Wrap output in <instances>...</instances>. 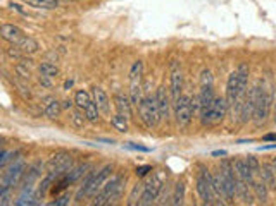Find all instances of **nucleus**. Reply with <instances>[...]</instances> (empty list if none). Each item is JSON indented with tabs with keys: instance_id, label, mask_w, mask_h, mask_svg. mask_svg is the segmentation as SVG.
Wrapping results in <instances>:
<instances>
[{
	"instance_id": "nucleus-33",
	"label": "nucleus",
	"mask_w": 276,
	"mask_h": 206,
	"mask_svg": "<svg viewBox=\"0 0 276 206\" xmlns=\"http://www.w3.org/2000/svg\"><path fill=\"white\" fill-rule=\"evenodd\" d=\"M183 198H185V184L178 182L174 186V194H173V205H182Z\"/></svg>"
},
{
	"instance_id": "nucleus-38",
	"label": "nucleus",
	"mask_w": 276,
	"mask_h": 206,
	"mask_svg": "<svg viewBox=\"0 0 276 206\" xmlns=\"http://www.w3.org/2000/svg\"><path fill=\"white\" fill-rule=\"evenodd\" d=\"M71 120H73V124H74L76 127H83V124H85V117L81 115V112H73V117H71Z\"/></svg>"
},
{
	"instance_id": "nucleus-30",
	"label": "nucleus",
	"mask_w": 276,
	"mask_h": 206,
	"mask_svg": "<svg viewBox=\"0 0 276 206\" xmlns=\"http://www.w3.org/2000/svg\"><path fill=\"white\" fill-rule=\"evenodd\" d=\"M38 69H40V74H45L49 78H57L59 76V67L55 64H50V62H42Z\"/></svg>"
},
{
	"instance_id": "nucleus-21",
	"label": "nucleus",
	"mask_w": 276,
	"mask_h": 206,
	"mask_svg": "<svg viewBox=\"0 0 276 206\" xmlns=\"http://www.w3.org/2000/svg\"><path fill=\"white\" fill-rule=\"evenodd\" d=\"M250 188H252L256 199H259L261 203H266V201H268L269 189H268V186H266V184L262 182V180H252V182H250Z\"/></svg>"
},
{
	"instance_id": "nucleus-34",
	"label": "nucleus",
	"mask_w": 276,
	"mask_h": 206,
	"mask_svg": "<svg viewBox=\"0 0 276 206\" xmlns=\"http://www.w3.org/2000/svg\"><path fill=\"white\" fill-rule=\"evenodd\" d=\"M7 55L11 57V59H16V60H21L24 57V53H23V50L19 48L18 45H12V47H9L7 48Z\"/></svg>"
},
{
	"instance_id": "nucleus-37",
	"label": "nucleus",
	"mask_w": 276,
	"mask_h": 206,
	"mask_svg": "<svg viewBox=\"0 0 276 206\" xmlns=\"http://www.w3.org/2000/svg\"><path fill=\"white\" fill-rule=\"evenodd\" d=\"M245 161H247V165H249L250 169H252L254 174H259V172H261V163H259L258 158H256V157H247Z\"/></svg>"
},
{
	"instance_id": "nucleus-16",
	"label": "nucleus",
	"mask_w": 276,
	"mask_h": 206,
	"mask_svg": "<svg viewBox=\"0 0 276 206\" xmlns=\"http://www.w3.org/2000/svg\"><path fill=\"white\" fill-rule=\"evenodd\" d=\"M93 100H95V103H97L98 110H100L102 113H106V115H109L110 113V101H109L107 93L102 90V88H93Z\"/></svg>"
},
{
	"instance_id": "nucleus-47",
	"label": "nucleus",
	"mask_w": 276,
	"mask_h": 206,
	"mask_svg": "<svg viewBox=\"0 0 276 206\" xmlns=\"http://www.w3.org/2000/svg\"><path fill=\"white\" fill-rule=\"evenodd\" d=\"M71 86H73V81H68V82H66V90H69Z\"/></svg>"
},
{
	"instance_id": "nucleus-6",
	"label": "nucleus",
	"mask_w": 276,
	"mask_h": 206,
	"mask_svg": "<svg viewBox=\"0 0 276 206\" xmlns=\"http://www.w3.org/2000/svg\"><path fill=\"white\" fill-rule=\"evenodd\" d=\"M226 109H228V103H226V98H216L212 101L211 109L207 110V113L201 117L202 124L204 126H212V124H218L224 119L226 115Z\"/></svg>"
},
{
	"instance_id": "nucleus-32",
	"label": "nucleus",
	"mask_w": 276,
	"mask_h": 206,
	"mask_svg": "<svg viewBox=\"0 0 276 206\" xmlns=\"http://www.w3.org/2000/svg\"><path fill=\"white\" fill-rule=\"evenodd\" d=\"M142 72H144V62L142 60H136L135 64L131 65V71H129V81H140Z\"/></svg>"
},
{
	"instance_id": "nucleus-8",
	"label": "nucleus",
	"mask_w": 276,
	"mask_h": 206,
	"mask_svg": "<svg viewBox=\"0 0 276 206\" xmlns=\"http://www.w3.org/2000/svg\"><path fill=\"white\" fill-rule=\"evenodd\" d=\"M71 165H73L71 155L57 153V155H54L49 161H47L45 167H47V172L49 174H54V175L61 177V175H64L69 169H71Z\"/></svg>"
},
{
	"instance_id": "nucleus-14",
	"label": "nucleus",
	"mask_w": 276,
	"mask_h": 206,
	"mask_svg": "<svg viewBox=\"0 0 276 206\" xmlns=\"http://www.w3.org/2000/svg\"><path fill=\"white\" fill-rule=\"evenodd\" d=\"M259 175H261L262 182L268 186L269 191H276V174H275V167H273V163L262 165Z\"/></svg>"
},
{
	"instance_id": "nucleus-28",
	"label": "nucleus",
	"mask_w": 276,
	"mask_h": 206,
	"mask_svg": "<svg viewBox=\"0 0 276 206\" xmlns=\"http://www.w3.org/2000/svg\"><path fill=\"white\" fill-rule=\"evenodd\" d=\"M212 188H214L216 194L224 199V184H223V175H221V172L212 174Z\"/></svg>"
},
{
	"instance_id": "nucleus-36",
	"label": "nucleus",
	"mask_w": 276,
	"mask_h": 206,
	"mask_svg": "<svg viewBox=\"0 0 276 206\" xmlns=\"http://www.w3.org/2000/svg\"><path fill=\"white\" fill-rule=\"evenodd\" d=\"M11 189L12 188H2L0 189V205L5 206L11 203Z\"/></svg>"
},
{
	"instance_id": "nucleus-17",
	"label": "nucleus",
	"mask_w": 276,
	"mask_h": 206,
	"mask_svg": "<svg viewBox=\"0 0 276 206\" xmlns=\"http://www.w3.org/2000/svg\"><path fill=\"white\" fill-rule=\"evenodd\" d=\"M114 105H116V109H117V113L125 115L126 119H131V105L133 103L128 96L117 93L116 96H114Z\"/></svg>"
},
{
	"instance_id": "nucleus-48",
	"label": "nucleus",
	"mask_w": 276,
	"mask_h": 206,
	"mask_svg": "<svg viewBox=\"0 0 276 206\" xmlns=\"http://www.w3.org/2000/svg\"><path fill=\"white\" fill-rule=\"evenodd\" d=\"M275 124H276V107H275Z\"/></svg>"
},
{
	"instance_id": "nucleus-18",
	"label": "nucleus",
	"mask_w": 276,
	"mask_h": 206,
	"mask_svg": "<svg viewBox=\"0 0 276 206\" xmlns=\"http://www.w3.org/2000/svg\"><path fill=\"white\" fill-rule=\"evenodd\" d=\"M182 88H183V76L178 69H173V74H171V96L173 101H176L182 96Z\"/></svg>"
},
{
	"instance_id": "nucleus-1",
	"label": "nucleus",
	"mask_w": 276,
	"mask_h": 206,
	"mask_svg": "<svg viewBox=\"0 0 276 206\" xmlns=\"http://www.w3.org/2000/svg\"><path fill=\"white\" fill-rule=\"evenodd\" d=\"M247 81H249V67L245 64L240 65L237 71H233L226 82V103L228 107H233L235 101L240 96H243L247 90Z\"/></svg>"
},
{
	"instance_id": "nucleus-25",
	"label": "nucleus",
	"mask_w": 276,
	"mask_h": 206,
	"mask_svg": "<svg viewBox=\"0 0 276 206\" xmlns=\"http://www.w3.org/2000/svg\"><path fill=\"white\" fill-rule=\"evenodd\" d=\"M23 2L37 9H55L59 5V0H23Z\"/></svg>"
},
{
	"instance_id": "nucleus-46",
	"label": "nucleus",
	"mask_w": 276,
	"mask_h": 206,
	"mask_svg": "<svg viewBox=\"0 0 276 206\" xmlns=\"http://www.w3.org/2000/svg\"><path fill=\"white\" fill-rule=\"evenodd\" d=\"M71 107H73V101L66 100V101H64V105H62V109H71Z\"/></svg>"
},
{
	"instance_id": "nucleus-10",
	"label": "nucleus",
	"mask_w": 276,
	"mask_h": 206,
	"mask_svg": "<svg viewBox=\"0 0 276 206\" xmlns=\"http://www.w3.org/2000/svg\"><path fill=\"white\" fill-rule=\"evenodd\" d=\"M163 191V182L157 175H152L147 180L144 188V194L140 198V205H152L155 199L159 198V192Z\"/></svg>"
},
{
	"instance_id": "nucleus-29",
	"label": "nucleus",
	"mask_w": 276,
	"mask_h": 206,
	"mask_svg": "<svg viewBox=\"0 0 276 206\" xmlns=\"http://www.w3.org/2000/svg\"><path fill=\"white\" fill-rule=\"evenodd\" d=\"M92 101L90 95L87 93L85 90H80V91H76V96H74V103L78 105V109L80 110H85V107L88 105Z\"/></svg>"
},
{
	"instance_id": "nucleus-24",
	"label": "nucleus",
	"mask_w": 276,
	"mask_h": 206,
	"mask_svg": "<svg viewBox=\"0 0 276 206\" xmlns=\"http://www.w3.org/2000/svg\"><path fill=\"white\" fill-rule=\"evenodd\" d=\"M129 100H131L133 105L138 109L142 103V100H144V96H142V82L140 81H133L131 82V91H129Z\"/></svg>"
},
{
	"instance_id": "nucleus-9",
	"label": "nucleus",
	"mask_w": 276,
	"mask_h": 206,
	"mask_svg": "<svg viewBox=\"0 0 276 206\" xmlns=\"http://www.w3.org/2000/svg\"><path fill=\"white\" fill-rule=\"evenodd\" d=\"M24 169H26V165H24L23 160H18L2 174V188H14L16 184L19 182V179L24 175Z\"/></svg>"
},
{
	"instance_id": "nucleus-23",
	"label": "nucleus",
	"mask_w": 276,
	"mask_h": 206,
	"mask_svg": "<svg viewBox=\"0 0 276 206\" xmlns=\"http://www.w3.org/2000/svg\"><path fill=\"white\" fill-rule=\"evenodd\" d=\"M61 110H62V105L59 101L49 100V103H47L45 109H43V115H45L47 119H57L59 113H61Z\"/></svg>"
},
{
	"instance_id": "nucleus-40",
	"label": "nucleus",
	"mask_w": 276,
	"mask_h": 206,
	"mask_svg": "<svg viewBox=\"0 0 276 206\" xmlns=\"http://www.w3.org/2000/svg\"><path fill=\"white\" fill-rule=\"evenodd\" d=\"M148 172H152V167L150 165H142V167H138V169H136V177H145V175H148Z\"/></svg>"
},
{
	"instance_id": "nucleus-35",
	"label": "nucleus",
	"mask_w": 276,
	"mask_h": 206,
	"mask_svg": "<svg viewBox=\"0 0 276 206\" xmlns=\"http://www.w3.org/2000/svg\"><path fill=\"white\" fill-rule=\"evenodd\" d=\"M14 71H16V74H18L19 78H23V79H30V76H31L28 65H24V64H18L14 67Z\"/></svg>"
},
{
	"instance_id": "nucleus-15",
	"label": "nucleus",
	"mask_w": 276,
	"mask_h": 206,
	"mask_svg": "<svg viewBox=\"0 0 276 206\" xmlns=\"http://www.w3.org/2000/svg\"><path fill=\"white\" fill-rule=\"evenodd\" d=\"M155 100H157V107H159V112H161V117L163 119H167L169 117V96H167V91L164 86H161L155 93Z\"/></svg>"
},
{
	"instance_id": "nucleus-31",
	"label": "nucleus",
	"mask_w": 276,
	"mask_h": 206,
	"mask_svg": "<svg viewBox=\"0 0 276 206\" xmlns=\"http://www.w3.org/2000/svg\"><path fill=\"white\" fill-rule=\"evenodd\" d=\"M144 188H145V184H142V182L136 184L128 198V205L133 206V205H136V203H140V198H142V194H144Z\"/></svg>"
},
{
	"instance_id": "nucleus-39",
	"label": "nucleus",
	"mask_w": 276,
	"mask_h": 206,
	"mask_svg": "<svg viewBox=\"0 0 276 206\" xmlns=\"http://www.w3.org/2000/svg\"><path fill=\"white\" fill-rule=\"evenodd\" d=\"M201 82H202V86H212V74H211V71H202Z\"/></svg>"
},
{
	"instance_id": "nucleus-41",
	"label": "nucleus",
	"mask_w": 276,
	"mask_h": 206,
	"mask_svg": "<svg viewBox=\"0 0 276 206\" xmlns=\"http://www.w3.org/2000/svg\"><path fill=\"white\" fill-rule=\"evenodd\" d=\"M69 199H71V196L69 194H62L59 199H55L54 203H50L52 206H64V205H69Z\"/></svg>"
},
{
	"instance_id": "nucleus-13",
	"label": "nucleus",
	"mask_w": 276,
	"mask_h": 206,
	"mask_svg": "<svg viewBox=\"0 0 276 206\" xmlns=\"http://www.w3.org/2000/svg\"><path fill=\"white\" fill-rule=\"evenodd\" d=\"M42 169H43L42 163L31 165L30 169H28V172L24 174V179H23V182H21V189H31L33 188V184L38 180V177L42 175Z\"/></svg>"
},
{
	"instance_id": "nucleus-26",
	"label": "nucleus",
	"mask_w": 276,
	"mask_h": 206,
	"mask_svg": "<svg viewBox=\"0 0 276 206\" xmlns=\"http://www.w3.org/2000/svg\"><path fill=\"white\" fill-rule=\"evenodd\" d=\"M110 124H112V127L119 132H128V119L121 113H116V115L110 117Z\"/></svg>"
},
{
	"instance_id": "nucleus-5",
	"label": "nucleus",
	"mask_w": 276,
	"mask_h": 206,
	"mask_svg": "<svg viewBox=\"0 0 276 206\" xmlns=\"http://www.w3.org/2000/svg\"><path fill=\"white\" fill-rule=\"evenodd\" d=\"M269 107H271V93L266 90L264 84H262V88L258 84V100H256V109H254V119H256V122L258 124L264 122L269 113Z\"/></svg>"
},
{
	"instance_id": "nucleus-27",
	"label": "nucleus",
	"mask_w": 276,
	"mask_h": 206,
	"mask_svg": "<svg viewBox=\"0 0 276 206\" xmlns=\"http://www.w3.org/2000/svg\"><path fill=\"white\" fill-rule=\"evenodd\" d=\"M85 117H87V120H90V122H97L98 120V107H97V103H95V100H92L90 103H88L87 107H85Z\"/></svg>"
},
{
	"instance_id": "nucleus-20",
	"label": "nucleus",
	"mask_w": 276,
	"mask_h": 206,
	"mask_svg": "<svg viewBox=\"0 0 276 206\" xmlns=\"http://www.w3.org/2000/svg\"><path fill=\"white\" fill-rule=\"evenodd\" d=\"M237 196H239V199H242L245 205H252L254 203V191L249 189V182H245V180L242 179L237 180Z\"/></svg>"
},
{
	"instance_id": "nucleus-19",
	"label": "nucleus",
	"mask_w": 276,
	"mask_h": 206,
	"mask_svg": "<svg viewBox=\"0 0 276 206\" xmlns=\"http://www.w3.org/2000/svg\"><path fill=\"white\" fill-rule=\"evenodd\" d=\"M235 172H237V177L242 180H245V182H252L254 180V175L256 174L252 172V169H250L249 165H247L245 160H237L235 161Z\"/></svg>"
},
{
	"instance_id": "nucleus-42",
	"label": "nucleus",
	"mask_w": 276,
	"mask_h": 206,
	"mask_svg": "<svg viewBox=\"0 0 276 206\" xmlns=\"http://www.w3.org/2000/svg\"><path fill=\"white\" fill-rule=\"evenodd\" d=\"M52 79H54V78H49V76H45V74H40L38 81H40V84H42V86L52 88Z\"/></svg>"
},
{
	"instance_id": "nucleus-2",
	"label": "nucleus",
	"mask_w": 276,
	"mask_h": 206,
	"mask_svg": "<svg viewBox=\"0 0 276 206\" xmlns=\"http://www.w3.org/2000/svg\"><path fill=\"white\" fill-rule=\"evenodd\" d=\"M125 177L123 175H116L106 182V186L102 188V191L95 196L93 205H112L119 199L123 192V186H125Z\"/></svg>"
},
{
	"instance_id": "nucleus-12",
	"label": "nucleus",
	"mask_w": 276,
	"mask_h": 206,
	"mask_svg": "<svg viewBox=\"0 0 276 206\" xmlns=\"http://www.w3.org/2000/svg\"><path fill=\"white\" fill-rule=\"evenodd\" d=\"M0 34H2V38H4L5 41H9L12 45H18L19 41L24 38L23 30L19 26H14V24H4L2 30H0Z\"/></svg>"
},
{
	"instance_id": "nucleus-45",
	"label": "nucleus",
	"mask_w": 276,
	"mask_h": 206,
	"mask_svg": "<svg viewBox=\"0 0 276 206\" xmlns=\"http://www.w3.org/2000/svg\"><path fill=\"white\" fill-rule=\"evenodd\" d=\"M212 157H226V151L218 150V151H214V153H212Z\"/></svg>"
},
{
	"instance_id": "nucleus-44",
	"label": "nucleus",
	"mask_w": 276,
	"mask_h": 206,
	"mask_svg": "<svg viewBox=\"0 0 276 206\" xmlns=\"http://www.w3.org/2000/svg\"><path fill=\"white\" fill-rule=\"evenodd\" d=\"M262 139H264V141H275V143H276V132H271V134H266Z\"/></svg>"
},
{
	"instance_id": "nucleus-7",
	"label": "nucleus",
	"mask_w": 276,
	"mask_h": 206,
	"mask_svg": "<svg viewBox=\"0 0 276 206\" xmlns=\"http://www.w3.org/2000/svg\"><path fill=\"white\" fill-rule=\"evenodd\" d=\"M174 110H176V122H178L180 127H185L192 122L193 117V109H192V98L190 96H180L178 100L173 103Z\"/></svg>"
},
{
	"instance_id": "nucleus-22",
	"label": "nucleus",
	"mask_w": 276,
	"mask_h": 206,
	"mask_svg": "<svg viewBox=\"0 0 276 206\" xmlns=\"http://www.w3.org/2000/svg\"><path fill=\"white\" fill-rule=\"evenodd\" d=\"M18 47L21 50H23V53L24 55H31V53H35L37 52L38 48H40V45H38V41L37 40H33L31 36H24L23 40L19 41L18 43Z\"/></svg>"
},
{
	"instance_id": "nucleus-3",
	"label": "nucleus",
	"mask_w": 276,
	"mask_h": 206,
	"mask_svg": "<svg viewBox=\"0 0 276 206\" xmlns=\"http://www.w3.org/2000/svg\"><path fill=\"white\" fill-rule=\"evenodd\" d=\"M138 112H140L142 120H144V124L147 127H155L159 124V120L163 119L159 112V107H157V100H155V96H150V95L144 96L140 107H138Z\"/></svg>"
},
{
	"instance_id": "nucleus-43",
	"label": "nucleus",
	"mask_w": 276,
	"mask_h": 206,
	"mask_svg": "<svg viewBox=\"0 0 276 206\" xmlns=\"http://www.w3.org/2000/svg\"><path fill=\"white\" fill-rule=\"evenodd\" d=\"M126 146L131 148V150H140V151H148V148L145 146H138V144H133V143H126Z\"/></svg>"
},
{
	"instance_id": "nucleus-4",
	"label": "nucleus",
	"mask_w": 276,
	"mask_h": 206,
	"mask_svg": "<svg viewBox=\"0 0 276 206\" xmlns=\"http://www.w3.org/2000/svg\"><path fill=\"white\" fill-rule=\"evenodd\" d=\"M197 192H199V196H201V199L205 205H212L214 196H218L214 188H212V175L204 167H201V172L197 175Z\"/></svg>"
},
{
	"instance_id": "nucleus-11",
	"label": "nucleus",
	"mask_w": 276,
	"mask_h": 206,
	"mask_svg": "<svg viewBox=\"0 0 276 206\" xmlns=\"http://www.w3.org/2000/svg\"><path fill=\"white\" fill-rule=\"evenodd\" d=\"M110 174H112V167H110V165H106L102 170H98V172L95 174V177L92 179L90 186H88L87 198H90V196H95V194H97L98 189L104 188V184H106V180L109 179Z\"/></svg>"
}]
</instances>
